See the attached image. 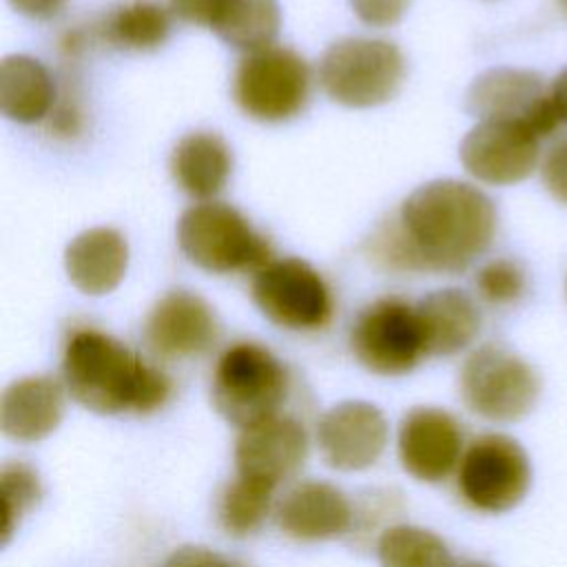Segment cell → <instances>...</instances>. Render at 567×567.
Returning a JSON list of instances; mask_svg holds the SVG:
<instances>
[{
    "label": "cell",
    "instance_id": "obj_8",
    "mask_svg": "<svg viewBox=\"0 0 567 567\" xmlns=\"http://www.w3.org/2000/svg\"><path fill=\"white\" fill-rule=\"evenodd\" d=\"M310 66L288 47H266L246 53L233 75L237 106L257 122H286L310 100Z\"/></svg>",
    "mask_w": 567,
    "mask_h": 567
},
{
    "label": "cell",
    "instance_id": "obj_14",
    "mask_svg": "<svg viewBox=\"0 0 567 567\" xmlns=\"http://www.w3.org/2000/svg\"><path fill=\"white\" fill-rule=\"evenodd\" d=\"M396 452L401 467L421 483H441L458 470L463 430L456 416L436 405H416L399 423Z\"/></svg>",
    "mask_w": 567,
    "mask_h": 567
},
{
    "label": "cell",
    "instance_id": "obj_28",
    "mask_svg": "<svg viewBox=\"0 0 567 567\" xmlns=\"http://www.w3.org/2000/svg\"><path fill=\"white\" fill-rule=\"evenodd\" d=\"M474 286L483 301L492 306H509L523 297L527 288V275L516 259L496 257L476 270Z\"/></svg>",
    "mask_w": 567,
    "mask_h": 567
},
{
    "label": "cell",
    "instance_id": "obj_5",
    "mask_svg": "<svg viewBox=\"0 0 567 567\" xmlns=\"http://www.w3.org/2000/svg\"><path fill=\"white\" fill-rule=\"evenodd\" d=\"M401 49L381 38H341L319 60L323 93L350 109H370L392 100L403 82Z\"/></svg>",
    "mask_w": 567,
    "mask_h": 567
},
{
    "label": "cell",
    "instance_id": "obj_7",
    "mask_svg": "<svg viewBox=\"0 0 567 567\" xmlns=\"http://www.w3.org/2000/svg\"><path fill=\"white\" fill-rule=\"evenodd\" d=\"M529 485V456L514 436L487 432L467 443L456 470V489L470 509L509 512L525 498Z\"/></svg>",
    "mask_w": 567,
    "mask_h": 567
},
{
    "label": "cell",
    "instance_id": "obj_10",
    "mask_svg": "<svg viewBox=\"0 0 567 567\" xmlns=\"http://www.w3.org/2000/svg\"><path fill=\"white\" fill-rule=\"evenodd\" d=\"M252 301L275 326L308 332L330 323L334 301L326 279L297 257L270 259L252 277Z\"/></svg>",
    "mask_w": 567,
    "mask_h": 567
},
{
    "label": "cell",
    "instance_id": "obj_34",
    "mask_svg": "<svg viewBox=\"0 0 567 567\" xmlns=\"http://www.w3.org/2000/svg\"><path fill=\"white\" fill-rule=\"evenodd\" d=\"M454 567H494V565H489V563H485V560L465 558V560H456V565H454Z\"/></svg>",
    "mask_w": 567,
    "mask_h": 567
},
{
    "label": "cell",
    "instance_id": "obj_18",
    "mask_svg": "<svg viewBox=\"0 0 567 567\" xmlns=\"http://www.w3.org/2000/svg\"><path fill=\"white\" fill-rule=\"evenodd\" d=\"M277 527L301 543L346 536L354 525L350 498L332 483L301 481L275 503Z\"/></svg>",
    "mask_w": 567,
    "mask_h": 567
},
{
    "label": "cell",
    "instance_id": "obj_1",
    "mask_svg": "<svg viewBox=\"0 0 567 567\" xmlns=\"http://www.w3.org/2000/svg\"><path fill=\"white\" fill-rule=\"evenodd\" d=\"M494 233L496 206L483 190L461 179H432L372 230L368 255L392 272L456 275L492 246Z\"/></svg>",
    "mask_w": 567,
    "mask_h": 567
},
{
    "label": "cell",
    "instance_id": "obj_32",
    "mask_svg": "<svg viewBox=\"0 0 567 567\" xmlns=\"http://www.w3.org/2000/svg\"><path fill=\"white\" fill-rule=\"evenodd\" d=\"M11 7L33 20H49L66 4V0H9Z\"/></svg>",
    "mask_w": 567,
    "mask_h": 567
},
{
    "label": "cell",
    "instance_id": "obj_6",
    "mask_svg": "<svg viewBox=\"0 0 567 567\" xmlns=\"http://www.w3.org/2000/svg\"><path fill=\"white\" fill-rule=\"evenodd\" d=\"M458 394L472 414L492 423H512L529 414L536 405L540 379L509 348L485 343L463 361Z\"/></svg>",
    "mask_w": 567,
    "mask_h": 567
},
{
    "label": "cell",
    "instance_id": "obj_3",
    "mask_svg": "<svg viewBox=\"0 0 567 567\" xmlns=\"http://www.w3.org/2000/svg\"><path fill=\"white\" fill-rule=\"evenodd\" d=\"M288 390L286 363L257 341L230 343L217 357L210 377L215 412L239 430L281 414Z\"/></svg>",
    "mask_w": 567,
    "mask_h": 567
},
{
    "label": "cell",
    "instance_id": "obj_22",
    "mask_svg": "<svg viewBox=\"0 0 567 567\" xmlns=\"http://www.w3.org/2000/svg\"><path fill=\"white\" fill-rule=\"evenodd\" d=\"M168 171L179 190L195 199H210L221 193L233 173V153L221 135L193 131L173 146Z\"/></svg>",
    "mask_w": 567,
    "mask_h": 567
},
{
    "label": "cell",
    "instance_id": "obj_23",
    "mask_svg": "<svg viewBox=\"0 0 567 567\" xmlns=\"http://www.w3.org/2000/svg\"><path fill=\"white\" fill-rule=\"evenodd\" d=\"M55 84L47 66L22 53L7 55L0 64V111L18 124H35L53 111Z\"/></svg>",
    "mask_w": 567,
    "mask_h": 567
},
{
    "label": "cell",
    "instance_id": "obj_25",
    "mask_svg": "<svg viewBox=\"0 0 567 567\" xmlns=\"http://www.w3.org/2000/svg\"><path fill=\"white\" fill-rule=\"evenodd\" d=\"M381 567H454L447 543L419 525H390L377 538Z\"/></svg>",
    "mask_w": 567,
    "mask_h": 567
},
{
    "label": "cell",
    "instance_id": "obj_11",
    "mask_svg": "<svg viewBox=\"0 0 567 567\" xmlns=\"http://www.w3.org/2000/svg\"><path fill=\"white\" fill-rule=\"evenodd\" d=\"M465 111L478 122L527 124L540 140L563 124L543 75L514 66H494L476 75L465 93Z\"/></svg>",
    "mask_w": 567,
    "mask_h": 567
},
{
    "label": "cell",
    "instance_id": "obj_30",
    "mask_svg": "<svg viewBox=\"0 0 567 567\" xmlns=\"http://www.w3.org/2000/svg\"><path fill=\"white\" fill-rule=\"evenodd\" d=\"M348 2L363 24L379 27V29L396 24L410 4V0H348Z\"/></svg>",
    "mask_w": 567,
    "mask_h": 567
},
{
    "label": "cell",
    "instance_id": "obj_29",
    "mask_svg": "<svg viewBox=\"0 0 567 567\" xmlns=\"http://www.w3.org/2000/svg\"><path fill=\"white\" fill-rule=\"evenodd\" d=\"M540 177L549 195L567 206V140L554 144L540 166Z\"/></svg>",
    "mask_w": 567,
    "mask_h": 567
},
{
    "label": "cell",
    "instance_id": "obj_33",
    "mask_svg": "<svg viewBox=\"0 0 567 567\" xmlns=\"http://www.w3.org/2000/svg\"><path fill=\"white\" fill-rule=\"evenodd\" d=\"M549 93H551V102H554V109H556L560 122L567 124V66L554 78Z\"/></svg>",
    "mask_w": 567,
    "mask_h": 567
},
{
    "label": "cell",
    "instance_id": "obj_20",
    "mask_svg": "<svg viewBox=\"0 0 567 567\" xmlns=\"http://www.w3.org/2000/svg\"><path fill=\"white\" fill-rule=\"evenodd\" d=\"M128 266V246L120 230L95 226L75 235L64 250L69 281L84 295L100 297L120 286Z\"/></svg>",
    "mask_w": 567,
    "mask_h": 567
},
{
    "label": "cell",
    "instance_id": "obj_15",
    "mask_svg": "<svg viewBox=\"0 0 567 567\" xmlns=\"http://www.w3.org/2000/svg\"><path fill=\"white\" fill-rule=\"evenodd\" d=\"M219 337V321L208 301L190 290H168L146 315L144 341L164 359H190L213 348Z\"/></svg>",
    "mask_w": 567,
    "mask_h": 567
},
{
    "label": "cell",
    "instance_id": "obj_12",
    "mask_svg": "<svg viewBox=\"0 0 567 567\" xmlns=\"http://www.w3.org/2000/svg\"><path fill=\"white\" fill-rule=\"evenodd\" d=\"M540 137L520 122H478L461 142L463 168L483 184L507 186L529 177L538 164Z\"/></svg>",
    "mask_w": 567,
    "mask_h": 567
},
{
    "label": "cell",
    "instance_id": "obj_16",
    "mask_svg": "<svg viewBox=\"0 0 567 567\" xmlns=\"http://www.w3.org/2000/svg\"><path fill=\"white\" fill-rule=\"evenodd\" d=\"M306 456L308 434L303 425L288 414L248 425L239 430L235 441L237 476L266 483L275 489L303 467Z\"/></svg>",
    "mask_w": 567,
    "mask_h": 567
},
{
    "label": "cell",
    "instance_id": "obj_17",
    "mask_svg": "<svg viewBox=\"0 0 567 567\" xmlns=\"http://www.w3.org/2000/svg\"><path fill=\"white\" fill-rule=\"evenodd\" d=\"M168 9L177 20L206 27L246 53L272 47L281 27L277 0H168Z\"/></svg>",
    "mask_w": 567,
    "mask_h": 567
},
{
    "label": "cell",
    "instance_id": "obj_19",
    "mask_svg": "<svg viewBox=\"0 0 567 567\" xmlns=\"http://www.w3.org/2000/svg\"><path fill=\"white\" fill-rule=\"evenodd\" d=\"M66 410V388L51 374H29L11 381L0 399V430L18 443L51 436Z\"/></svg>",
    "mask_w": 567,
    "mask_h": 567
},
{
    "label": "cell",
    "instance_id": "obj_35",
    "mask_svg": "<svg viewBox=\"0 0 567 567\" xmlns=\"http://www.w3.org/2000/svg\"><path fill=\"white\" fill-rule=\"evenodd\" d=\"M565 292H567V281H565Z\"/></svg>",
    "mask_w": 567,
    "mask_h": 567
},
{
    "label": "cell",
    "instance_id": "obj_27",
    "mask_svg": "<svg viewBox=\"0 0 567 567\" xmlns=\"http://www.w3.org/2000/svg\"><path fill=\"white\" fill-rule=\"evenodd\" d=\"M42 501L40 474L24 461H7L0 467V547H7L22 518Z\"/></svg>",
    "mask_w": 567,
    "mask_h": 567
},
{
    "label": "cell",
    "instance_id": "obj_2",
    "mask_svg": "<svg viewBox=\"0 0 567 567\" xmlns=\"http://www.w3.org/2000/svg\"><path fill=\"white\" fill-rule=\"evenodd\" d=\"M66 394L89 412L153 414L173 394L171 377L97 328H75L62 348Z\"/></svg>",
    "mask_w": 567,
    "mask_h": 567
},
{
    "label": "cell",
    "instance_id": "obj_9",
    "mask_svg": "<svg viewBox=\"0 0 567 567\" xmlns=\"http://www.w3.org/2000/svg\"><path fill=\"white\" fill-rule=\"evenodd\" d=\"M350 350L372 374L401 377L425 354L416 306L401 297H379L368 303L350 328Z\"/></svg>",
    "mask_w": 567,
    "mask_h": 567
},
{
    "label": "cell",
    "instance_id": "obj_24",
    "mask_svg": "<svg viewBox=\"0 0 567 567\" xmlns=\"http://www.w3.org/2000/svg\"><path fill=\"white\" fill-rule=\"evenodd\" d=\"M171 16L159 0H126L97 22L95 33L120 51H153L168 40Z\"/></svg>",
    "mask_w": 567,
    "mask_h": 567
},
{
    "label": "cell",
    "instance_id": "obj_26",
    "mask_svg": "<svg viewBox=\"0 0 567 567\" xmlns=\"http://www.w3.org/2000/svg\"><path fill=\"white\" fill-rule=\"evenodd\" d=\"M270 509H275V487L235 476L219 494L217 520L228 536L246 538L261 527Z\"/></svg>",
    "mask_w": 567,
    "mask_h": 567
},
{
    "label": "cell",
    "instance_id": "obj_13",
    "mask_svg": "<svg viewBox=\"0 0 567 567\" xmlns=\"http://www.w3.org/2000/svg\"><path fill=\"white\" fill-rule=\"evenodd\" d=\"M388 436L390 427L381 408L361 399L334 403L317 423L319 452L326 465L339 472L372 467L385 452Z\"/></svg>",
    "mask_w": 567,
    "mask_h": 567
},
{
    "label": "cell",
    "instance_id": "obj_21",
    "mask_svg": "<svg viewBox=\"0 0 567 567\" xmlns=\"http://www.w3.org/2000/svg\"><path fill=\"white\" fill-rule=\"evenodd\" d=\"M416 317L430 357H452L465 350L481 330V312L461 288L427 292L416 303Z\"/></svg>",
    "mask_w": 567,
    "mask_h": 567
},
{
    "label": "cell",
    "instance_id": "obj_4",
    "mask_svg": "<svg viewBox=\"0 0 567 567\" xmlns=\"http://www.w3.org/2000/svg\"><path fill=\"white\" fill-rule=\"evenodd\" d=\"M177 244L190 264L213 275L257 272L272 259L268 239L224 202L186 208L177 221Z\"/></svg>",
    "mask_w": 567,
    "mask_h": 567
},
{
    "label": "cell",
    "instance_id": "obj_31",
    "mask_svg": "<svg viewBox=\"0 0 567 567\" xmlns=\"http://www.w3.org/2000/svg\"><path fill=\"white\" fill-rule=\"evenodd\" d=\"M162 567H244V565L204 545H182L168 554Z\"/></svg>",
    "mask_w": 567,
    "mask_h": 567
},
{
    "label": "cell",
    "instance_id": "obj_36",
    "mask_svg": "<svg viewBox=\"0 0 567 567\" xmlns=\"http://www.w3.org/2000/svg\"><path fill=\"white\" fill-rule=\"evenodd\" d=\"M565 4H567V0H565Z\"/></svg>",
    "mask_w": 567,
    "mask_h": 567
}]
</instances>
